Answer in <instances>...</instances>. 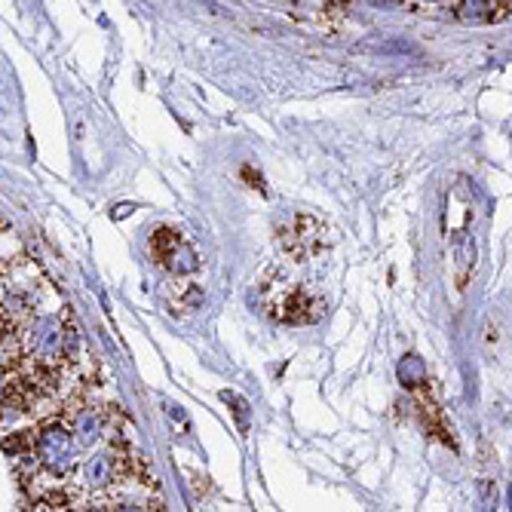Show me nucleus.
<instances>
[{"label":"nucleus","mask_w":512,"mask_h":512,"mask_svg":"<svg viewBox=\"0 0 512 512\" xmlns=\"http://www.w3.org/2000/svg\"><path fill=\"white\" fill-rule=\"evenodd\" d=\"M261 298L283 325H313L325 313V298L304 283H261Z\"/></svg>","instance_id":"1"},{"label":"nucleus","mask_w":512,"mask_h":512,"mask_svg":"<svg viewBox=\"0 0 512 512\" xmlns=\"http://www.w3.org/2000/svg\"><path fill=\"white\" fill-rule=\"evenodd\" d=\"M276 243L289 261L304 264L329 249L332 237H329V224L322 218H316L310 212H295L276 224Z\"/></svg>","instance_id":"2"},{"label":"nucleus","mask_w":512,"mask_h":512,"mask_svg":"<svg viewBox=\"0 0 512 512\" xmlns=\"http://www.w3.org/2000/svg\"><path fill=\"white\" fill-rule=\"evenodd\" d=\"M148 252H151V261L172 276H191L200 267L197 249L184 240L175 227H157L148 240Z\"/></svg>","instance_id":"3"},{"label":"nucleus","mask_w":512,"mask_h":512,"mask_svg":"<svg viewBox=\"0 0 512 512\" xmlns=\"http://www.w3.org/2000/svg\"><path fill=\"white\" fill-rule=\"evenodd\" d=\"M399 384H402L405 390H411V393H417V390H424V387H427V365H424L421 356L408 353V356L399 362Z\"/></svg>","instance_id":"4"},{"label":"nucleus","mask_w":512,"mask_h":512,"mask_svg":"<svg viewBox=\"0 0 512 512\" xmlns=\"http://www.w3.org/2000/svg\"><path fill=\"white\" fill-rule=\"evenodd\" d=\"M457 16L463 22H494V19H503L500 10L494 7V0H460Z\"/></svg>","instance_id":"5"},{"label":"nucleus","mask_w":512,"mask_h":512,"mask_svg":"<svg viewBox=\"0 0 512 512\" xmlns=\"http://www.w3.org/2000/svg\"><path fill=\"white\" fill-rule=\"evenodd\" d=\"M368 7H375V10H399L405 0H365Z\"/></svg>","instance_id":"6"},{"label":"nucleus","mask_w":512,"mask_h":512,"mask_svg":"<svg viewBox=\"0 0 512 512\" xmlns=\"http://www.w3.org/2000/svg\"><path fill=\"white\" fill-rule=\"evenodd\" d=\"M427 7H448V4H457V0H421Z\"/></svg>","instance_id":"7"}]
</instances>
